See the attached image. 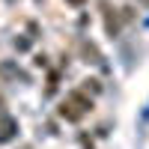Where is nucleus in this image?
Returning a JSON list of instances; mask_svg holds the SVG:
<instances>
[{
  "mask_svg": "<svg viewBox=\"0 0 149 149\" xmlns=\"http://www.w3.org/2000/svg\"><path fill=\"white\" fill-rule=\"evenodd\" d=\"M15 134H18V122L3 113V116H0V140H12Z\"/></svg>",
  "mask_w": 149,
  "mask_h": 149,
  "instance_id": "1",
  "label": "nucleus"
},
{
  "mask_svg": "<svg viewBox=\"0 0 149 149\" xmlns=\"http://www.w3.org/2000/svg\"><path fill=\"white\" fill-rule=\"evenodd\" d=\"M137 125H140V134H146V128H149V102H146V104H143V110H140Z\"/></svg>",
  "mask_w": 149,
  "mask_h": 149,
  "instance_id": "2",
  "label": "nucleus"
},
{
  "mask_svg": "<svg viewBox=\"0 0 149 149\" xmlns=\"http://www.w3.org/2000/svg\"><path fill=\"white\" fill-rule=\"evenodd\" d=\"M15 45L21 48V51H27V48H30V42H27V39H15Z\"/></svg>",
  "mask_w": 149,
  "mask_h": 149,
  "instance_id": "3",
  "label": "nucleus"
}]
</instances>
